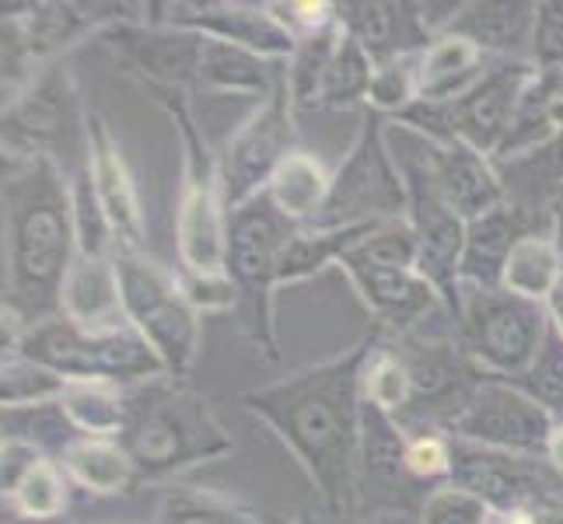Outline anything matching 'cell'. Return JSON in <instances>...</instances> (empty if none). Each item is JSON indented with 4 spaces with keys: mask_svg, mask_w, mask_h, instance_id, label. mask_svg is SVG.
Segmentation results:
<instances>
[{
    "mask_svg": "<svg viewBox=\"0 0 563 524\" xmlns=\"http://www.w3.org/2000/svg\"><path fill=\"white\" fill-rule=\"evenodd\" d=\"M553 426H556V416L542 402H536L526 388H518L515 381L483 375L470 405L452 420V426L444 434L470 441V444H483V448L547 461Z\"/></svg>",
    "mask_w": 563,
    "mask_h": 524,
    "instance_id": "5bb4252c",
    "label": "cell"
},
{
    "mask_svg": "<svg viewBox=\"0 0 563 524\" xmlns=\"http://www.w3.org/2000/svg\"><path fill=\"white\" fill-rule=\"evenodd\" d=\"M547 328V304L518 298L504 287H462V315L455 322V333L470 360L487 378L518 381L532 367Z\"/></svg>",
    "mask_w": 563,
    "mask_h": 524,
    "instance_id": "8fae6325",
    "label": "cell"
},
{
    "mask_svg": "<svg viewBox=\"0 0 563 524\" xmlns=\"http://www.w3.org/2000/svg\"><path fill=\"white\" fill-rule=\"evenodd\" d=\"M550 210H563V186L553 192V197H550Z\"/></svg>",
    "mask_w": 563,
    "mask_h": 524,
    "instance_id": "6f0895ef",
    "label": "cell"
},
{
    "mask_svg": "<svg viewBox=\"0 0 563 524\" xmlns=\"http://www.w3.org/2000/svg\"><path fill=\"white\" fill-rule=\"evenodd\" d=\"M158 524H277L249 503L207 490H168L158 508Z\"/></svg>",
    "mask_w": 563,
    "mask_h": 524,
    "instance_id": "74e56055",
    "label": "cell"
},
{
    "mask_svg": "<svg viewBox=\"0 0 563 524\" xmlns=\"http://www.w3.org/2000/svg\"><path fill=\"white\" fill-rule=\"evenodd\" d=\"M176 280L183 287L186 301L197 308L200 315L231 312V308L242 304L239 290H235V283H231L228 274H197V269H179Z\"/></svg>",
    "mask_w": 563,
    "mask_h": 524,
    "instance_id": "c3c4849f",
    "label": "cell"
},
{
    "mask_svg": "<svg viewBox=\"0 0 563 524\" xmlns=\"http://www.w3.org/2000/svg\"><path fill=\"white\" fill-rule=\"evenodd\" d=\"M449 487L473 493L476 500L487 503L494 514V511L532 508V503L556 497V472L542 458L483 448V444L452 437Z\"/></svg>",
    "mask_w": 563,
    "mask_h": 524,
    "instance_id": "d6986e66",
    "label": "cell"
},
{
    "mask_svg": "<svg viewBox=\"0 0 563 524\" xmlns=\"http://www.w3.org/2000/svg\"><path fill=\"white\" fill-rule=\"evenodd\" d=\"M542 221H553V210H532L508 200L504 207L483 213V218L465 224V245L459 259V280L462 287L497 290L504 283L511 252L521 238L539 235Z\"/></svg>",
    "mask_w": 563,
    "mask_h": 524,
    "instance_id": "7402d4cb",
    "label": "cell"
},
{
    "mask_svg": "<svg viewBox=\"0 0 563 524\" xmlns=\"http://www.w3.org/2000/svg\"><path fill=\"white\" fill-rule=\"evenodd\" d=\"M60 315L85 328H115L130 325L123 315L120 298V277H115V256L112 259H77L67 287Z\"/></svg>",
    "mask_w": 563,
    "mask_h": 524,
    "instance_id": "f1b7e54d",
    "label": "cell"
},
{
    "mask_svg": "<svg viewBox=\"0 0 563 524\" xmlns=\"http://www.w3.org/2000/svg\"><path fill=\"white\" fill-rule=\"evenodd\" d=\"M295 231H298V224H290L266 192L256 200H249L245 207L231 210V218H228L224 274L231 277V283H235L239 298L249 312L252 346H256V354H263L274 364L280 360L274 294L280 287L277 283L280 256Z\"/></svg>",
    "mask_w": 563,
    "mask_h": 524,
    "instance_id": "ba28073f",
    "label": "cell"
},
{
    "mask_svg": "<svg viewBox=\"0 0 563 524\" xmlns=\"http://www.w3.org/2000/svg\"><path fill=\"white\" fill-rule=\"evenodd\" d=\"M560 283H563V259L556 252V242L550 231H539V235L518 242V248L508 259V269H504L500 287L518 298L547 304Z\"/></svg>",
    "mask_w": 563,
    "mask_h": 524,
    "instance_id": "836d02e7",
    "label": "cell"
},
{
    "mask_svg": "<svg viewBox=\"0 0 563 524\" xmlns=\"http://www.w3.org/2000/svg\"><path fill=\"white\" fill-rule=\"evenodd\" d=\"M102 43L120 56V60L141 77L151 91H197L203 46L207 35L176 29V25H154V22H120L106 29Z\"/></svg>",
    "mask_w": 563,
    "mask_h": 524,
    "instance_id": "ffe728a7",
    "label": "cell"
},
{
    "mask_svg": "<svg viewBox=\"0 0 563 524\" xmlns=\"http://www.w3.org/2000/svg\"><path fill=\"white\" fill-rule=\"evenodd\" d=\"M290 150H295V102L280 77L277 91L231 133L218 154L228 210H239L249 200L263 197Z\"/></svg>",
    "mask_w": 563,
    "mask_h": 524,
    "instance_id": "9a60e30c",
    "label": "cell"
},
{
    "mask_svg": "<svg viewBox=\"0 0 563 524\" xmlns=\"http://www.w3.org/2000/svg\"><path fill=\"white\" fill-rule=\"evenodd\" d=\"M158 105L168 112L183 147V186L176 207V245L183 269L197 274H224L228 256V218L221 182V158L210 150L203 130L183 91H151Z\"/></svg>",
    "mask_w": 563,
    "mask_h": 524,
    "instance_id": "5b68a950",
    "label": "cell"
},
{
    "mask_svg": "<svg viewBox=\"0 0 563 524\" xmlns=\"http://www.w3.org/2000/svg\"><path fill=\"white\" fill-rule=\"evenodd\" d=\"M427 144H431V161L444 200L455 207V213L465 224L511 200L497 161L487 158V154H479L470 144H434V141Z\"/></svg>",
    "mask_w": 563,
    "mask_h": 524,
    "instance_id": "603a6c76",
    "label": "cell"
},
{
    "mask_svg": "<svg viewBox=\"0 0 563 524\" xmlns=\"http://www.w3.org/2000/svg\"><path fill=\"white\" fill-rule=\"evenodd\" d=\"M423 487L410 472V431L364 399L357 455V514L410 511Z\"/></svg>",
    "mask_w": 563,
    "mask_h": 524,
    "instance_id": "ac0fdd59",
    "label": "cell"
},
{
    "mask_svg": "<svg viewBox=\"0 0 563 524\" xmlns=\"http://www.w3.org/2000/svg\"><path fill=\"white\" fill-rule=\"evenodd\" d=\"M563 133V70H539L526 85L515 109L508 137L497 150V165H508L553 144Z\"/></svg>",
    "mask_w": 563,
    "mask_h": 524,
    "instance_id": "484cf974",
    "label": "cell"
},
{
    "mask_svg": "<svg viewBox=\"0 0 563 524\" xmlns=\"http://www.w3.org/2000/svg\"><path fill=\"white\" fill-rule=\"evenodd\" d=\"M266 4L295 43H305V38H316L340 25V4H333V0H266Z\"/></svg>",
    "mask_w": 563,
    "mask_h": 524,
    "instance_id": "f6af8a7d",
    "label": "cell"
},
{
    "mask_svg": "<svg viewBox=\"0 0 563 524\" xmlns=\"http://www.w3.org/2000/svg\"><path fill=\"white\" fill-rule=\"evenodd\" d=\"M70 381L64 375L49 371L46 364H38L25 354H4L0 360V402L4 413H29V410H46L67 395Z\"/></svg>",
    "mask_w": 563,
    "mask_h": 524,
    "instance_id": "e575fe53",
    "label": "cell"
},
{
    "mask_svg": "<svg viewBox=\"0 0 563 524\" xmlns=\"http://www.w3.org/2000/svg\"><path fill=\"white\" fill-rule=\"evenodd\" d=\"M329 189H333V171L316 158L312 150H290L277 175L266 186V197L274 200V207L284 213L290 224L308 227L319 221V213L325 210Z\"/></svg>",
    "mask_w": 563,
    "mask_h": 524,
    "instance_id": "f546056e",
    "label": "cell"
},
{
    "mask_svg": "<svg viewBox=\"0 0 563 524\" xmlns=\"http://www.w3.org/2000/svg\"><path fill=\"white\" fill-rule=\"evenodd\" d=\"M382 333V328H378ZM361 388H364V399L382 405L385 413H393L396 420L406 413V405H410V395H413V381H410V371H406V364L399 357V349L388 343V336L382 333L375 349L367 354L364 360V375H361Z\"/></svg>",
    "mask_w": 563,
    "mask_h": 524,
    "instance_id": "f35d334b",
    "label": "cell"
},
{
    "mask_svg": "<svg viewBox=\"0 0 563 524\" xmlns=\"http://www.w3.org/2000/svg\"><path fill=\"white\" fill-rule=\"evenodd\" d=\"M529 53L539 70H563V0H539Z\"/></svg>",
    "mask_w": 563,
    "mask_h": 524,
    "instance_id": "681fc988",
    "label": "cell"
},
{
    "mask_svg": "<svg viewBox=\"0 0 563 524\" xmlns=\"http://www.w3.org/2000/svg\"><path fill=\"white\" fill-rule=\"evenodd\" d=\"M515 384L526 388V392L536 402L547 405L556 420H563V333L553 325V319H550L547 336H542V346L532 367Z\"/></svg>",
    "mask_w": 563,
    "mask_h": 524,
    "instance_id": "ee69618b",
    "label": "cell"
},
{
    "mask_svg": "<svg viewBox=\"0 0 563 524\" xmlns=\"http://www.w3.org/2000/svg\"><path fill=\"white\" fill-rule=\"evenodd\" d=\"M340 29L375 64L396 60L406 53H423L431 46L413 18V0H343Z\"/></svg>",
    "mask_w": 563,
    "mask_h": 524,
    "instance_id": "cb8c5ba5",
    "label": "cell"
},
{
    "mask_svg": "<svg viewBox=\"0 0 563 524\" xmlns=\"http://www.w3.org/2000/svg\"><path fill=\"white\" fill-rule=\"evenodd\" d=\"M536 11V0H465L452 32L490 60H521L518 53L532 46Z\"/></svg>",
    "mask_w": 563,
    "mask_h": 524,
    "instance_id": "d4e9b609",
    "label": "cell"
},
{
    "mask_svg": "<svg viewBox=\"0 0 563 524\" xmlns=\"http://www.w3.org/2000/svg\"><path fill=\"white\" fill-rule=\"evenodd\" d=\"M88 154H85V171L91 175V186L99 192V200L109 213V224L115 231V245L120 252H144V200L137 179H133L130 161L112 137L106 115L88 112Z\"/></svg>",
    "mask_w": 563,
    "mask_h": 524,
    "instance_id": "44dd1931",
    "label": "cell"
},
{
    "mask_svg": "<svg viewBox=\"0 0 563 524\" xmlns=\"http://www.w3.org/2000/svg\"><path fill=\"white\" fill-rule=\"evenodd\" d=\"M494 60L470 38L444 35L420 53V102H452L470 91Z\"/></svg>",
    "mask_w": 563,
    "mask_h": 524,
    "instance_id": "4dcf8cb0",
    "label": "cell"
},
{
    "mask_svg": "<svg viewBox=\"0 0 563 524\" xmlns=\"http://www.w3.org/2000/svg\"><path fill=\"white\" fill-rule=\"evenodd\" d=\"M60 416L70 423L77 437H112L120 441L130 420V388L102 384V381H77L67 395L56 402Z\"/></svg>",
    "mask_w": 563,
    "mask_h": 524,
    "instance_id": "d6a6232c",
    "label": "cell"
},
{
    "mask_svg": "<svg viewBox=\"0 0 563 524\" xmlns=\"http://www.w3.org/2000/svg\"><path fill=\"white\" fill-rule=\"evenodd\" d=\"M490 508L459 487H438L420 503V524H487Z\"/></svg>",
    "mask_w": 563,
    "mask_h": 524,
    "instance_id": "bcb514c9",
    "label": "cell"
},
{
    "mask_svg": "<svg viewBox=\"0 0 563 524\" xmlns=\"http://www.w3.org/2000/svg\"><path fill=\"white\" fill-rule=\"evenodd\" d=\"M56 461L64 465L67 479L95 497H120L141 487L137 465L126 448L112 437H70Z\"/></svg>",
    "mask_w": 563,
    "mask_h": 524,
    "instance_id": "4316f807",
    "label": "cell"
},
{
    "mask_svg": "<svg viewBox=\"0 0 563 524\" xmlns=\"http://www.w3.org/2000/svg\"><path fill=\"white\" fill-rule=\"evenodd\" d=\"M462 8L465 0H413V18L420 32L427 35V43H438V38L452 35Z\"/></svg>",
    "mask_w": 563,
    "mask_h": 524,
    "instance_id": "816d5d0a",
    "label": "cell"
},
{
    "mask_svg": "<svg viewBox=\"0 0 563 524\" xmlns=\"http://www.w3.org/2000/svg\"><path fill=\"white\" fill-rule=\"evenodd\" d=\"M547 465L563 479V420H556V426H553V437H550V448H547Z\"/></svg>",
    "mask_w": 563,
    "mask_h": 524,
    "instance_id": "db71d44e",
    "label": "cell"
},
{
    "mask_svg": "<svg viewBox=\"0 0 563 524\" xmlns=\"http://www.w3.org/2000/svg\"><path fill=\"white\" fill-rule=\"evenodd\" d=\"M378 325L351 349L280 381L245 388L239 402L263 420L298 458L301 472L333 514H357V455L364 410V360L378 343Z\"/></svg>",
    "mask_w": 563,
    "mask_h": 524,
    "instance_id": "6da1fadb",
    "label": "cell"
},
{
    "mask_svg": "<svg viewBox=\"0 0 563 524\" xmlns=\"http://www.w3.org/2000/svg\"><path fill=\"white\" fill-rule=\"evenodd\" d=\"M536 77L532 60H494L479 81L452 102H417L406 109L399 126L417 130L434 144H470L487 158H497L515 120L526 85Z\"/></svg>",
    "mask_w": 563,
    "mask_h": 524,
    "instance_id": "9c48e42d",
    "label": "cell"
},
{
    "mask_svg": "<svg viewBox=\"0 0 563 524\" xmlns=\"http://www.w3.org/2000/svg\"><path fill=\"white\" fill-rule=\"evenodd\" d=\"M487 524H563V497H550L532 508L494 511Z\"/></svg>",
    "mask_w": 563,
    "mask_h": 524,
    "instance_id": "f5cc1de1",
    "label": "cell"
},
{
    "mask_svg": "<svg viewBox=\"0 0 563 524\" xmlns=\"http://www.w3.org/2000/svg\"><path fill=\"white\" fill-rule=\"evenodd\" d=\"M70 487H74V482L67 479L64 465L56 458H46L22 482V487H18L11 497H4V508L14 517H25V521H53V517H60L67 511Z\"/></svg>",
    "mask_w": 563,
    "mask_h": 524,
    "instance_id": "60d3db41",
    "label": "cell"
},
{
    "mask_svg": "<svg viewBox=\"0 0 563 524\" xmlns=\"http://www.w3.org/2000/svg\"><path fill=\"white\" fill-rule=\"evenodd\" d=\"M343 43V29H329L316 38H305L298 43L295 56L284 64V81L290 91V102L295 112H312L322 109V91H325V77L333 67V56Z\"/></svg>",
    "mask_w": 563,
    "mask_h": 524,
    "instance_id": "d590c367",
    "label": "cell"
},
{
    "mask_svg": "<svg viewBox=\"0 0 563 524\" xmlns=\"http://www.w3.org/2000/svg\"><path fill=\"white\" fill-rule=\"evenodd\" d=\"M70 200H74V231H77V259H112L120 245H115V231L109 224V213L91 186V175L81 171L70 179Z\"/></svg>",
    "mask_w": 563,
    "mask_h": 524,
    "instance_id": "ab89813d",
    "label": "cell"
},
{
    "mask_svg": "<svg viewBox=\"0 0 563 524\" xmlns=\"http://www.w3.org/2000/svg\"><path fill=\"white\" fill-rule=\"evenodd\" d=\"M388 147H393V158L406 179V197H410L406 221H410L417 235V248H420L417 269L441 290L449 319L455 325L462 315L459 259L465 245V221L455 213V207L444 200V192L438 186L427 137H420L410 126L388 123Z\"/></svg>",
    "mask_w": 563,
    "mask_h": 524,
    "instance_id": "52a82bcc",
    "label": "cell"
},
{
    "mask_svg": "<svg viewBox=\"0 0 563 524\" xmlns=\"http://www.w3.org/2000/svg\"><path fill=\"white\" fill-rule=\"evenodd\" d=\"M550 235H553V242H556V252H560V259H563V210H553Z\"/></svg>",
    "mask_w": 563,
    "mask_h": 524,
    "instance_id": "9f6ffc18",
    "label": "cell"
},
{
    "mask_svg": "<svg viewBox=\"0 0 563 524\" xmlns=\"http://www.w3.org/2000/svg\"><path fill=\"white\" fill-rule=\"evenodd\" d=\"M497 168L515 203L532 210H550V197L563 186V133L553 144L539 147L536 154H526V158Z\"/></svg>",
    "mask_w": 563,
    "mask_h": 524,
    "instance_id": "8d00e7d4",
    "label": "cell"
},
{
    "mask_svg": "<svg viewBox=\"0 0 563 524\" xmlns=\"http://www.w3.org/2000/svg\"><path fill=\"white\" fill-rule=\"evenodd\" d=\"M340 269L385 336H406L427 325V319L449 315L441 290L413 266L382 263L361 248H351L340 259Z\"/></svg>",
    "mask_w": 563,
    "mask_h": 524,
    "instance_id": "e0dca14e",
    "label": "cell"
},
{
    "mask_svg": "<svg viewBox=\"0 0 563 524\" xmlns=\"http://www.w3.org/2000/svg\"><path fill=\"white\" fill-rule=\"evenodd\" d=\"M49 455L38 448L35 441L22 437V434H4V441H0V490H4V497H11L22 482L43 465Z\"/></svg>",
    "mask_w": 563,
    "mask_h": 524,
    "instance_id": "f907efd6",
    "label": "cell"
},
{
    "mask_svg": "<svg viewBox=\"0 0 563 524\" xmlns=\"http://www.w3.org/2000/svg\"><path fill=\"white\" fill-rule=\"evenodd\" d=\"M375 224H346V227H298L290 235L284 256H280V274L277 283L290 287V283H301L308 277L322 274L325 266H340V259L346 256L351 248H357L372 231Z\"/></svg>",
    "mask_w": 563,
    "mask_h": 524,
    "instance_id": "1f68e13d",
    "label": "cell"
},
{
    "mask_svg": "<svg viewBox=\"0 0 563 524\" xmlns=\"http://www.w3.org/2000/svg\"><path fill=\"white\" fill-rule=\"evenodd\" d=\"M410 472L420 487L427 482H449L452 476V437L444 431H417L410 434Z\"/></svg>",
    "mask_w": 563,
    "mask_h": 524,
    "instance_id": "7dc6e473",
    "label": "cell"
},
{
    "mask_svg": "<svg viewBox=\"0 0 563 524\" xmlns=\"http://www.w3.org/2000/svg\"><path fill=\"white\" fill-rule=\"evenodd\" d=\"M144 22L221 38L274 64H287L298 49L269 4H245V0H151Z\"/></svg>",
    "mask_w": 563,
    "mask_h": 524,
    "instance_id": "2e32d148",
    "label": "cell"
},
{
    "mask_svg": "<svg viewBox=\"0 0 563 524\" xmlns=\"http://www.w3.org/2000/svg\"><path fill=\"white\" fill-rule=\"evenodd\" d=\"M11 349L46 364L49 371L64 375L70 384L102 381V384L137 388L147 381L168 378L165 364L133 325L85 328L70 322L67 315H53L46 322L29 325ZM11 349H4V354H11Z\"/></svg>",
    "mask_w": 563,
    "mask_h": 524,
    "instance_id": "8992f818",
    "label": "cell"
},
{
    "mask_svg": "<svg viewBox=\"0 0 563 524\" xmlns=\"http://www.w3.org/2000/svg\"><path fill=\"white\" fill-rule=\"evenodd\" d=\"M77 144H88V112H81V94L70 70L49 64L4 105L0 147L4 158H53L64 168V158L77 150Z\"/></svg>",
    "mask_w": 563,
    "mask_h": 524,
    "instance_id": "4fadbf2b",
    "label": "cell"
},
{
    "mask_svg": "<svg viewBox=\"0 0 563 524\" xmlns=\"http://www.w3.org/2000/svg\"><path fill=\"white\" fill-rule=\"evenodd\" d=\"M547 308H550V319H553V325L563 333V283L553 290V298L547 301Z\"/></svg>",
    "mask_w": 563,
    "mask_h": 524,
    "instance_id": "11a10c76",
    "label": "cell"
},
{
    "mask_svg": "<svg viewBox=\"0 0 563 524\" xmlns=\"http://www.w3.org/2000/svg\"><path fill=\"white\" fill-rule=\"evenodd\" d=\"M290 524H316V521H312V517H308V514H305V517H298V521H290Z\"/></svg>",
    "mask_w": 563,
    "mask_h": 524,
    "instance_id": "680465c9",
    "label": "cell"
},
{
    "mask_svg": "<svg viewBox=\"0 0 563 524\" xmlns=\"http://www.w3.org/2000/svg\"><path fill=\"white\" fill-rule=\"evenodd\" d=\"M123 315L165 364L168 378H189L200 357V312L186 301L179 280L144 252H115Z\"/></svg>",
    "mask_w": 563,
    "mask_h": 524,
    "instance_id": "30bf717a",
    "label": "cell"
},
{
    "mask_svg": "<svg viewBox=\"0 0 563 524\" xmlns=\"http://www.w3.org/2000/svg\"><path fill=\"white\" fill-rule=\"evenodd\" d=\"M406 179L388 147V115L375 109H361V126L351 150L343 154L333 171L325 210L308 227H346V224H375L406 218Z\"/></svg>",
    "mask_w": 563,
    "mask_h": 524,
    "instance_id": "7c38bea8",
    "label": "cell"
},
{
    "mask_svg": "<svg viewBox=\"0 0 563 524\" xmlns=\"http://www.w3.org/2000/svg\"><path fill=\"white\" fill-rule=\"evenodd\" d=\"M420 102V53H406L396 60L375 64L372 77V94H367L364 109H375L388 120H399V115Z\"/></svg>",
    "mask_w": 563,
    "mask_h": 524,
    "instance_id": "7bdbcfd3",
    "label": "cell"
},
{
    "mask_svg": "<svg viewBox=\"0 0 563 524\" xmlns=\"http://www.w3.org/2000/svg\"><path fill=\"white\" fill-rule=\"evenodd\" d=\"M284 64L263 60V56L249 53L242 46L221 43V38L207 35L203 46V67H200V85L197 91L210 94H242V99H269L280 85Z\"/></svg>",
    "mask_w": 563,
    "mask_h": 524,
    "instance_id": "83f0119b",
    "label": "cell"
},
{
    "mask_svg": "<svg viewBox=\"0 0 563 524\" xmlns=\"http://www.w3.org/2000/svg\"><path fill=\"white\" fill-rule=\"evenodd\" d=\"M147 4H120V0H35V4H4L0 18V53H4V105L14 102L49 64L102 35L120 22H137Z\"/></svg>",
    "mask_w": 563,
    "mask_h": 524,
    "instance_id": "277c9868",
    "label": "cell"
},
{
    "mask_svg": "<svg viewBox=\"0 0 563 524\" xmlns=\"http://www.w3.org/2000/svg\"><path fill=\"white\" fill-rule=\"evenodd\" d=\"M77 263L74 200L53 158H4V349L60 315Z\"/></svg>",
    "mask_w": 563,
    "mask_h": 524,
    "instance_id": "7a4b0ae2",
    "label": "cell"
},
{
    "mask_svg": "<svg viewBox=\"0 0 563 524\" xmlns=\"http://www.w3.org/2000/svg\"><path fill=\"white\" fill-rule=\"evenodd\" d=\"M372 77H375V60L351 35H343V43L333 56V67H329L325 77L322 109H351V105L364 109L367 94H372Z\"/></svg>",
    "mask_w": 563,
    "mask_h": 524,
    "instance_id": "b9f144b4",
    "label": "cell"
},
{
    "mask_svg": "<svg viewBox=\"0 0 563 524\" xmlns=\"http://www.w3.org/2000/svg\"><path fill=\"white\" fill-rule=\"evenodd\" d=\"M141 482L172 479L235 451V441L207 395L176 378L130 388V420L120 437Z\"/></svg>",
    "mask_w": 563,
    "mask_h": 524,
    "instance_id": "3957f363",
    "label": "cell"
}]
</instances>
